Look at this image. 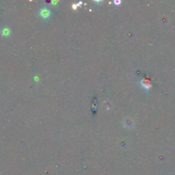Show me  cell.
<instances>
[{
	"label": "cell",
	"instance_id": "3",
	"mask_svg": "<svg viewBox=\"0 0 175 175\" xmlns=\"http://www.w3.org/2000/svg\"><path fill=\"white\" fill-rule=\"evenodd\" d=\"M1 33L3 35V36H8L10 35V29L8 28V27H4L2 30L1 31Z\"/></svg>",
	"mask_w": 175,
	"mask_h": 175
},
{
	"label": "cell",
	"instance_id": "1",
	"mask_svg": "<svg viewBox=\"0 0 175 175\" xmlns=\"http://www.w3.org/2000/svg\"><path fill=\"white\" fill-rule=\"evenodd\" d=\"M140 84L146 90H149L150 88L152 87V83L150 82V79H147V78H143L140 81Z\"/></svg>",
	"mask_w": 175,
	"mask_h": 175
},
{
	"label": "cell",
	"instance_id": "2",
	"mask_svg": "<svg viewBox=\"0 0 175 175\" xmlns=\"http://www.w3.org/2000/svg\"><path fill=\"white\" fill-rule=\"evenodd\" d=\"M39 14H40V15L42 18L46 19V18H48L50 16L51 12H50V10L47 8H43L40 10Z\"/></svg>",
	"mask_w": 175,
	"mask_h": 175
},
{
	"label": "cell",
	"instance_id": "4",
	"mask_svg": "<svg viewBox=\"0 0 175 175\" xmlns=\"http://www.w3.org/2000/svg\"><path fill=\"white\" fill-rule=\"evenodd\" d=\"M113 3H114V4L116 5H119L121 3V1L120 0H114Z\"/></svg>",
	"mask_w": 175,
	"mask_h": 175
}]
</instances>
